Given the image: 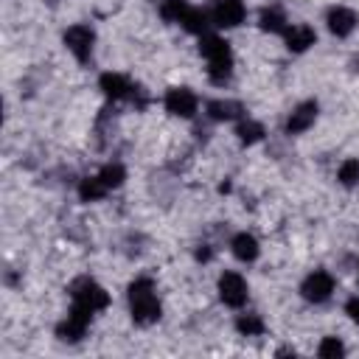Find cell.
Listing matches in <instances>:
<instances>
[{
	"mask_svg": "<svg viewBox=\"0 0 359 359\" xmlns=\"http://www.w3.org/2000/svg\"><path fill=\"white\" fill-rule=\"evenodd\" d=\"M129 311L137 325H151L160 320V300L151 278H137L129 283Z\"/></svg>",
	"mask_w": 359,
	"mask_h": 359,
	"instance_id": "cell-1",
	"label": "cell"
},
{
	"mask_svg": "<svg viewBox=\"0 0 359 359\" xmlns=\"http://www.w3.org/2000/svg\"><path fill=\"white\" fill-rule=\"evenodd\" d=\"M70 294H73V306H79V309H84V311H90V314L104 311V309L109 306V294H107V289L98 286V283L90 280V278H81L79 283H73Z\"/></svg>",
	"mask_w": 359,
	"mask_h": 359,
	"instance_id": "cell-2",
	"label": "cell"
},
{
	"mask_svg": "<svg viewBox=\"0 0 359 359\" xmlns=\"http://www.w3.org/2000/svg\"><path fill=\"white\" fill-rule=\"evenodd\" d=\"M216 289H219V300L230 309H241L250 297V286H247L244 275H238V272H222Z\"/></svg>",
	"mask_w": 359,
	"mask_h": 359,
	"instance_id": "cell-3",
	"label": "cell"
},
{
	"mask_svg": "<svg viewBox=\"0 0 359 359\" xmlns=\"http://www.w3.org/2000/svg\"><path fill=\"white\" fill-rule=\"evenodd\" d=\"M62 42H65V48H67L79 62H87V59L93 56L95 31H93L90 25H84V22H76V25H70V28L65 31Z\"/></svg>",
	"mask_w": 359,
	"mask_h": 359,
	"instance_id": "cell-4",
	"label": "cell"
},
{
	"mask_svg": "<svg viewBox=\"0 0 359 359\" xmlns=\"http://www.w3.org/2000/svg\"><path fill=\"white\" fill-rule=\"evenodd\" d=\"M334 275L325 272V269H314L311 275H306V280L300 283V294L309 300V303H325L331 294H334Z\"/></svg>",
	"mask_w": 359,
	"mask_h": 359,
	"instance_id": "cell-5",
	"label": "cell"
},
{
	"mask_svg": "<svg viewBox=\"0 0 359 359\" xmlns=\"http://www.w3.org/2000/svg\"><path fill=\"white\" fill-rule=\"evenodd\" d=\"M165 109L174 115V118H194L196 109H199V98L191 87H171L163 98Z\"/></svg>",
	"mask_w": 359,
	"mask_h": 359,
	"instance_id": "cell-6",
	"label": "cell"
},
{
	"mask_svg": "<svg viewBox=\"0 0 359 359\" xmlns=\"http://www.w3.org/2000/svg\"><path fill=\"white\" fill-rule=\"evenodd\" d=\"M208 14H210V22L216 28H236V25L244 22L247 8H244L241 0H216Z\"/></svg>",
	"mask_w": 359,
	"mask_h": 359,
	"instance_id": "cell-7",
	"label": "cell"
},
{
	"mask_svg": "<svg viewBox=\"0 0 359 359\" xmlns=\"http://www.w3.org/2000/svg\"><path fill=\"white\" fill-rule=\"evenodd\" d=\"M90 320H93V314H90V311H84V309L73 306V309H70V314L59 323L56 337H59V339H65V342H79V339L84 337V331H87Z\"/></svg>",
	"mask_w": 359,
	"mask_h": 359,
	"instance_id": "cell-8",
	"label": "cell"
},
{
	"mask_svg": "<svg viewBox=\"0 0 359 359\" xmlns=\"http://www.w3.org/2000/svg\"><path fill=\"white\" fill-rule=\"evenodd\" d=\"M356 22H359V17H356V11L348 8V6H334V8H328V14H325V25H328V31H331L334 36H351L353 28H356Z\"/></svg>",
	"mask_w": 359,
	"mask_h": 359,
	"instance_id": "cell-9",
	"label": "cell"
},
{
	"mask_svg": "<svg viewBox=\"0 0 359 359\" xmlns=\"http://www.w3.org/2000/svg\"><path fill=\"white\" fill-rule=\"evenodd\" d=\"M317 121V101H303L297 104L289 118H286V135H303L306 129H311Z\"/></svg>",
	"mask_w": 359,
	"mask_h": 359,
	"instance_id": "cell-10",
	"label": "cell"
},
{
	"mask_svg": "<svg viewBox=\"0 0 359 359\" xmlns=\"http://www.w3.org/2000/svg\"><path fill=\"white\" fill-rule=\"evenodd\" d=\"M283 42H286V48L292 53H303L317 42V31L311 25H306V22H294V25H289L283 31Z\"/></svg>",
	"mask_w": 359,
	"mask_h": 359,
	"instance_id": "cell-11",
	"label": "cell"
},
{
	"mask_svg": "<svg viewBox=\"0 0 359 359\" xmlns=\"http://www.w3.org/2000/svg\"><path fill=\"white\" fill-rule=\"evenodd\" d=\"M98 87H101V93L109 98V101H121V98H129L132 95V81L123 76V73H104L101 79H98Z\"/></svg>",
	"mask_w": 359,
	"mask_h": 359,
	"instance_id": "cell-12",
	"label": "cell"
},
{
	"mask_svg": "<svg viewBox=\"0 0 359 359\" xmlns=\"http://www.w3.org/2000/svg\"><path fill=\"white\" fill-rule=\"evenodd\" d=\"M230 252H233L238 261L252 264V261L258 258V252H261V244H258V238H255L252 233H236L233 241H230Z\"/></svg>",
	"mask_w": 359,
	"mask_h": 359,
	"instance_id": "cell-13",
	"label": "cell"
},
{
	"mask_svg": "<svg viewBox=\"0 0 359 359\" xmlns=\"http://www.w3.org/2000/svg\"><path fill=\"white\" fill-rule=\"evenodd\" d=\"M208 118L210 121H241L244 107L230 98H216V101H208Z\"/></svg>",
	"mask_w": 359,
	"mask_h": 359,
	"instance_id": "cell-14",
	"label": "cell"
},
{
	"mask_svg": "<svg viewBox=\"0 0 359 359\" xmlns=\"http://www.w3.org/2000/svg\"><path fill=\"white\" fill-rule=\"evenodd\" d=\"M199 53L208 59V62H216V59H230V45L227 39H222L219 34H202L199 36Z\"/></svg>",
	"mask_w": 359,
	"mask_h": 359,
	"instance_id": "cell-15",
	"label": "cell"
},
{
	"mask_svg": "<svg viewBox=\"0 0 359 359\" xmlns=\"http://www.w3.org/2000/svg\"><path fill=\"white\" fill-rule=\"evenodd\" d=\"M180 25H182L188 34H196V36H202V34H208V25H213V22H210V14H208V11L188 6V11L182 14Z\"/></svg>",
	"mask_w": 359,
	"mask_h": 359,
	"instance_id": "cell-16",
	"label": "cell"
},
{
	"mask_svg": "<svg viewBox=\"0 0 359 359\" xmlns=\"http://www.w3.org/2000/svg\"><path fill=\"white\" fill-rule=\"evenodd\" d=\"M107 194H109V188L104 185V180H101L98 174L79 180V199H81V202H98V199H104Z\"/></svg>",
	"mask_w": 359,
	"mask_h": 359,
	"instance_id": "cell-17",
	"label": "cell"
},
{
	"mask_svg": "<svg viewBox=\"0 0 359 359\" xmlns=\"http://www.w3.org/2000/svg\"><path fill=\"white\" fill-rule=\"evenodd\" d=\"M258 28L264 34H283L289 28V22H286V17H283L280 8H264L261 17H258Z\"/></svg>",
	"mask_w": 359,
	"mask_h": 359,
	"instance_id": "cell-18",
	"label": "cell"
},
{
	"mask_svg": "<svg viewBox=\"0 0 359 359\" xmlns=\"http://www.w3.org/2000/svg\"><path fill=\"white\" fill-rule=\"evenodd\" d=\"M233 76V56L230 59H216V62H208V79L216 84V87H224Z\"/></svg>",
	"mask_w": 359,
	"mask_h": 359,
	"instance_id": "cell-19",
	"label": "cell"
},
{
	"mask_svg": "<svg viewBox=\"0 0 359 359\" xmlns=\"http://www.w3.org/2000/svg\"><path fill=\"white\" fill-rule=\"evenodd\" d=\"M236 135H238L241 143L252 146V143H258V140L264 137V126H261L258 121H252V118H241V121L236 123Z\"/></svg>",
	"mask_w": 359,
	"mask_h": 359,
	"instance_id": "cell-20",
	"label": "cell"
},
{
	"mask_svg": "<svg viewBox=\"0 0 359 359\" xmlns=\"http://www.w3.org/2000/svg\"><path fill=\"white\" fill-rule=\"evenodd\" d=\"M236 331L241 334V337H258V334H264V320L258 317V314H238V320H236Z\"/></svg>",
	"mask_w": 359,
	"mask_h": 359,
	"instance_id": "cell-21",
	"label": "cell"
},
{
	"mask_svg": "<svg viewBox=\"0 0 359 359\" xmlns=\"http://www.w3.org/2000/svg\"><path fill=\"white\" fill-rule=\"evenodd\" d=\"M337 180H339L345 188H356V185H359V160H356V157L342 160V165H339V171H337Z\"/></svg>",
	"mask_w": 359,
	"mask_h": 359,
	"instance_id": "cell-22",
	"label": "cell"
},
{
	"mask_svg": "<svg viewBox=\"0 0 359 359\" xmlns=\"http://www.w3.org/2000/svg\"><path fill=\"white\" fill-rule=\"evenodd\" d=\"M98 177H101V180H104V185L112 191V188L123 185V180H126V168H123L121 163H107V165L98 171Z\"/></svg>",
	"mask_w": 359,
	"mask_h": 359,
	"instance_id": "cell-23",
	"label": "cell"
},
{
	"mask_svg": "<svg viewBox=\"0 0 359 359\" xmlns=\"http://www.w3.org/2000/svg\"><path fill=\"white\" fill-rule=\"evenodd\" d=\"M188 11V0H160V14L165 22H180Z\"/></svg>",
	"mask_w": 359,
	"mask_h": 359,
	"instance_id": "cell-24",
	"label": "cell"
},
{
	"mask_svg": "<svg viewBox=\"0 0 359 359\" xmlns=\"http://www.w3.org/2000/svg\"><path fill=\"white\" fill-rule=\"evenodd\" d=\"M317 353H320V356H342V353H345V345H342L337 337H325V339L320 342Z\"/></svg>",
	"mask_w": 359,
	"mask_h": 359,
	"instance_id": "cell-25",
	"label": "cell"
},
{
	"mask_svg": "<svg viewBox=\"0 0 359 359\" xmlns=\"http://www.w3.org/2000/svg\"><path fill=\"white\" fill-rule=\"evenodd\" d=\"M345 314H348L353 323H359V294H353V297L345 303Z\"/></svg>",
	"mask_w": 359,
	"mask_h": 359,
	"instance_id": "cell-26",
	"label": "cell"
},
{
	"mask_svg": "<svg viewBox=\"0 0 359 359\" xmlns=\"http://www.w3.org/2000/svg\"><path fill=\"white\" fill-rule=\"evenodd\" d=\"M50 3H56V0H50Z\"/></svg>",
	"mask_w": 359,
	"mask_h": 359,
	"instance_id": "cell-27",
	"label": "cell"
},
{
	"mask_svg": "<svg viewBox=\"0 0 359 359\" xmlns=\"http://www.w3.org/2000/svg\"><path fill=\"white\" fill-rule=\"evenodd\" d=\"M356 272H359V266H356Z\"/></svg>",
	"mask_w": 359,
	"mask_h": 359,
	"instance_id": "cell-28",
	"label": "cell"
}]
</instances>
